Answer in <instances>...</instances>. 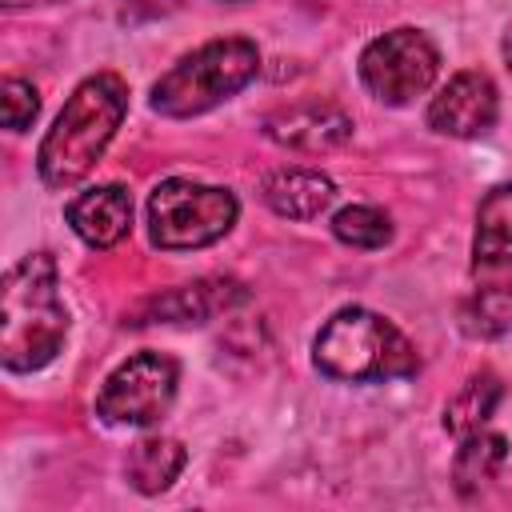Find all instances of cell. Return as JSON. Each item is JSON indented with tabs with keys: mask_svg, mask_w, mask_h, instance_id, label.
Listing matches in <instances>:
<instances>
[{
	"mask_svg": "<svg viewBox=\"0 0 512 512\" xmlns=\"http://www.w3.org/2000/svg\"><path fill=\"white\" fill-rule=\"evenodd\" d=\"M128 112V88L116 72H96L88 76L68 104L60 108L56 124L48 128L36 168L44 176V184L52 188H68L76 180H84L92 172V164L104 156L108 140L116 136L120 120Z\"/></svg>",
	"mask_w": 512,
	"mask_h": 512,
	"instance_id": "2",
	"label": "cell"
},
{
	"mask_svg": "<svg viewBox=\"0 0 512 512\" xmlns=\"http://www.w3.org/2000/svg\"><path fill=\"white\" fill-rule=\"evenodd\" d=\"M472 260H476V268H508L512 264V184H500L480 200Z\"/></svg>",
	"mask_w": 512,
	"mask_h": 512,
	"instance_id": "12",
	"label": "cell"
},
{
	"mask_svg": "<svg viewBox=\"0 0 512 512\" xmlns=\"http://www.w3.org/2000/svg\"><path fill=\"white\" fill-rule=\"evenodd\" d=\"M504 460H508V444H504V436L484 432V428L468 432L464 444H460V452H456V464H452V480H456L460 496H476V492H484V488L500 476Z\"/></svg>",
	"mask_w": 512,
	"mask_h": 512,
	"instance_id": "13",
	"label": "cell"
},
{
	"mask_svg": "<svg viewBox=\"0 0 512 512\" xmlns=\"http://www.w3.org/2000/svg\"><path fill=\"white\" fill-rule=\"evenodd\" d=\"M460 328L480 340H496V336L512 332V288L488 284L476 296H468L460 308Z\"/></svg>",
	"mask_w": 512,
	"mask_h": 512,
	"instance_id": "17",
	"label": "cell"
},
{
	"mask_svg": "<svg viewBox=\"0 0 512 512\" xmlns=\"http://www.w3.org/2000/svg\"><path fill=\"white\" fill-rule=\"evenodd\" d=\"M260 68V52L244 36L208 40L176 60L152 88V108L164 116H200L220 100L236 96Z\"/></svg>",
	"mask_w": 512,
	"mask_h": 512,
	"instance_id": "4",
	"label": "cell"
},
{
	"mask_svg": "<svg viewBox=\"0 0 512 512\" xmlns=\"http://www.w3.org/2000/svg\"><path fill=\"white\" fill-rule=\"evenodd\" d=\"M500 100L496 84L484 72H456L428 104V124L440 136H480L496 124Z\"/></svg>",
	"mask_w": 512,
	"mask_h": 512,
	"instance_id": "8",
	"label": "cell"
},
{
	"mask_svg": "<svg viewBox=\"0 0 512 512\" xmlns=\"http://www.w3.org/2000/svg\"><path fill=\"white\" fill-rule=\"evenodd\" d=\"M332 200H336L332 180L312 168H280L264 180V204L288 220H316Z\"/></svg>",
	"mask_w": 512,
	"mask_h": 512,
	"instance_id": "11",
	"label": "cell"
},
{
	"mask_svg": "<svg viewBox=\"0 0 512 512\" xmlns=\"http://www.w3.org/2000/svg\"><path fill=\"white\" fill-rule=\"evenodd\" d=\"M236 196L196 180H164L148 200V232L156 248H204L236 224Z\"/></svg>",
	"mask_w": 512,
	"mask_h": 512,
	"instance_id": "5",
	"label": "cell"
},
{
	"mask_svg": "<svg viewBox=\"0 0 512 512\" xmlns=\"http://www.w3.org/2000/svg\"><path fill=\"white\" fill-rule=\"evenodd\" d=\"M72 232L92 244V248H112L128 236L132 228V196L120 188V184H100V188H88L80 192L68 208H64Z\"/></svg>",
	"mask_w": 512,
	"mask_h": 512,
	"instance_id": "10",
	"label": "cell"
},
{
	"mask_svg": "<svg viewBox=\"0 0 512 512\" xmlns=\"http://www.w3.org/2000/svg\"><path fill=\"white\" fill-rule=\"evenodd\" d=\"M176 4H180V0H120V8H124L128 20H152V16L172 12Z\"/></svg>",
	"mask_w": 512,
	"mask_h": 512,
	"instance_id": "20",
	"label": "cell"
},
{
	"mask_svg": "<svg viewBox=\"0 0 512 512\" xmlns=\"http://www.w3.org/2000/svg\"><path fill=\"white\" fill-rule=\"evenodd\" d=\"M8 8H16V4H52V0H4Z\"/></svg>",
	"mask_w": 512,
	"mask_h": 512,
	"instance_id": "22",
	"label": "cell"
},
{
	"mask_svg": "<svg viewBox=\"0 0 512 512\" xmlns=\"http://www.w3.org/2000/svg\"><path fill=\"white\" fill-rule=\"evenodd\" d=\"M176 380L180 368L172 356L160 352H136L128 356L100 388L96 396V412L108 424H132V428H148L156 424L176 396Z\"/></svg>",
	"mask_w": 512,
	"mask_h": 512,
	"instance_id": "7",
	"label": "cell"
},
{
	"mask_svg": "<svg viewBox=\"0 0 512 512\" xmlns=\"http://www.w3.org/2000/svg\"><path fill=\"white\" fill-rule=\"evenodd\" d=\"M68 336V308L56 288V260L32 252L8 268L0 288V360L8 372L44 368Z\"/></svg>",
	"mask_w": 512,
	"mask_h": 512,
	"instance_id": "1",
	"label": "cell"
},
{
	"mask_svg": "<svg viewBox=\"0 0 512 512\" xmlns=\"http://www.w3.org/2000/svg\"><path fill=\"white\" fill-rule=\"evenodd\" d=\"M264 132H268V140H276L288 152L320 156V152L340 148L352 136V116L324 100H300V104L272 112L264 120Z\"/></svg>",
	"mask_w": 512,
	"mask_h": 512,
	"instance_id": "9",
	"label": "cell"
},
{
	"mask_svg": "<svg viewBox=\"0 0 512 512\" xmlns=\"http://www.w3.org/2000/svg\"><path fill=\"white\" fill-rule=\"evenodd\" d=\"M316 368L336 376V380H396V376H412L416 372V352L408 344V336L368 312V308H344L336 312L316 344H312Z\"/></svg>",
	"mask_w": 512,
	"mask_h": 512,
	"instance_id": "3",
	"label": "cell"
},
{
	"mask_svg": "<svg viewBox=\"0 0 512 512\" xmlns=\"http://www.w3.org/2000/svg\"><path fill=\"white\" fill-rule=\"evenodd\" d=\"M0 104H4V124H8L12 132H24V128L36 120V112H40V96H36V88H32L28 80H16V76L4 80V88H0Z\"/></svg>",
	"mask_w": 512,
	"mask_h": 512,
	"instance_id": "19",
	"label": "cell"
},
{
	"mask_svg": "<svg viewBox=\"0 0 512 512\" xmlns=\"http://www.w3.org/2000/svg\"><path fill=\"white\" fill-rule=\"evenodd\" d=\"M332 232L340 244H352V248H384L392 240V224L380 208H368V204H352V208H340L336 220H332Z\"/></svg>",
	"mask_w": 512,
	"mask_h": 512,
	"instance_id": "18",
	"label": "cell"
},
{
	"mask_svg": "<svg viewBox=\"0 0 512 512\" xmlns=\"http://www.w3.org/2000/svg\"><path fill=\"white\" fill-rule=\"evenodd\" d=\"M124 468H128L132 488H140L144 496H152V492H164V488L180 476V468H184V448H180L176 440H168V436H148V440L132 444Z\"/></svg>",
	"mask_w": 512,
	"mask_h": 512,
	"instance_id": "14",
	"label": "cell"
},
{
	"mask_svg": "<svg viewBox=\"0 0 512 512\" xmlns=\"http://www.w3.org/2000/svg\"><path fill=\"white\" fill-rule=\"evenodd\" d=\"M440 72V52L420 28H392L376 36L360 56L364 88L384 104H408L428 92Z\"/></svg>",
	"mask_w": 512,
	"mask_h": 512,
	"instance_id": "6",
	"label": "cell"
},
{
	"mask_svg": "<svg viewBox=\"0 0 512 512\" xmlns=\"http://www.w3.org/2000/svg\"><path fill=\"white\" fill-rule=\"evenodd\" d=\"M500 396H504V388H500V380H496L492 372L468 376L464 388H460V392L448 400V408H444V428L464 440L468 432H476V428L488 424V416L496 412Z\"/></svg>",
	"mask_w": 512,
	"mask_h": 512,
	"instance_id": "15",
	"label": "cell"
},
{
	"mask_svg": "<svg viewBox=\"0 0 512 512\" xmlns=\"http://www.w3.org/2000/svg\"><path fill=\"white\" fill-rule=\"evenodd\" d=\"M504 60H508V72H512V28L504 32Z\"/></svg>",
	"mask_w": 512,
	"mask_h": 512,
	"instance_id": "21",
	"label": "cell"
},
{
	"mask_svg": "<svg viewBox=\"0 0 512 512\" xmlns=\"http://www.w3.org/2000/svg\"><path fill=\"white\" fill-rule=\"evenodd\" d=\"M232 300H240V284L232 280H200L188 288H176L172 296L152 304L156 320H208L216 308H228Z\"/></svg>",
	"mask_w": 512,
	"mask_h": 512,
	"instance_id": "16",
	"label": "cell"
}]
</instances>
